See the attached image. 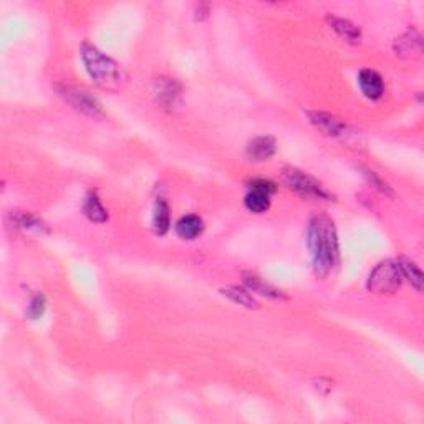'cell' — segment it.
I'll list each match as a JSON object with an SVG mask.
<instances>
[{
  "label": "cell",
  "instance_id": "obj_10",
  "mask_svg": "<svg viewBox=\"0 0 424 424\" xmlns=\"http://www.w3.org/2000/svg\"><path fill=\"white\" fill-rule=\"evenodd\" d=\"M242 280H244L245 287L255 294L262 295V297L272 298V300H287V295L282 290H278L277 287H273L268 282H265L262 277L255 275V273L244 272L242 273Z\"/></svg>",
  "mask_w": 424,
  "mask_h": 424
},
{
  "label": "cell",
  "instance_id": "obj_4",
  "mask_svg": "<svg viewBox=\"0 0 424 424\" xmlns=\"http://www.w3.org/2000/svg\"><path fill=\"white\" fill-rule=\"evenodd\" d=\"M403 284L400 267L393 260H383L373 268L366 282V289L373 294H395Z\"/></svg>",
  "mask_w": 424,
  "mask_h": 424
},
{
  "label": "cell",
  "instance_id": "obj_1",
  "mask_svg": "<svg viewBox=\"0 0 424 424\" xmlns=\"http://www.w3.org/2000/svg\"><path fill=\"white\" fill-rule=\"evenodd\" d=\"M307 237L313 272L318 278L328 277L330 272L337 267L340 257L337 229L333 220L325 214L312 218Z\"/></svg>",
  "mask_w": 424,
  "mask_h": 424
},
{
  "label": "cell",
  "instance_id": "obj_13",
  "mask_svg": "<svg viewBox=\"0 0 424 424\" xmlns=\"http://www.w3.org/2000/svg\"><path fill=\"white\" fill-rule=\"evenodd\" d=\"M326 22H328L331 29L338 33V37H342L344 42L350 43H358L361 40V30L353 24V22L342 19V17L337 15H328L326 17Z\"/></svg>",
  "mask_w": 424,
  "mask_h": 424
},
{
  "label": "cell",
  "instance_id": "obj_8",
  "mask_svg": "<svg viewBox=\"0 0 424 424\" xmlns=\"http://www.w3.org/2000/svg\"><path fill=\"white\" fill-rule=\"evenodd\" d=\"M277 151V141L273 136H257L247 143L245 153L252 161H268Z\"/></svg>",
  "mask_w": 424,
  "mask_h": 424
},
{
  "label": "cell",
  "instance_id": "obj_11",
  "mask_svg": "<svg viewBox=\"0 0 424 424\" xmlns=\"http://www.w3.org/2000/svg\"><path fill=\"white\" fill-rule=\"evenodd\" d=\"M395 52L397 56L403 59H411V56H419L423 52V38L416 30H409L403 37H400L395 42Z\"/></svg>",
  "mask_w": 424,
  "mask_h": 424
},
{
  "label": "cell",
  "instance_id": "obj_14",
  "mask_svg": "<svg viewBox=\"0 0 424 424\" xmlns=\"http://www.w3.org/2000/svg\"><path fill=\"white\" fill-rule=\"evenodd\" d=\"M83 214L86 215L88 220L95 224H103L108 220V211L105 209L103 204H101L100 197L96 196V192L90 191L88 196L85 197V202H83Z\"/></svg>",
  "mask_w": 424,
  "mask_h": 424
},
{
  "label": "cell",
  "instance_id": "obj_22",
  "mask_svg": "<svg viewBox=\"0 0 424 424\" xmlns=\"http://www.w3.org/2000/svg\"><path fill=\"white\" fill-rule=\"evenodd\" d=\"M249 189H252V191H262L268 194V196H272L277 191V184L267 179H252L249 183Z\"/></svg>",
  "mask_w": 424,
  "mask_h": 424
},
{
  "label": "cell",
  "instance_id": "obj_19",
  "mask_svg": "<svg viewBox=\"0 0 424 424\" xmlns=\"http://www.w3.org/2000/svg\"><path fill=\"white\" fill-rule=\"evenodd\" d=\"M244 204L249 212H254V214H264V212L271 209V196L262 191H252L250 189L249 194H247L244 199Z\"/></svg>",
  "mask_w": 424,
  "mask_h": 424
},
{
  "label": "cell",
  "instance_id": "obj_12",
  "mask_svg": "<svg viewBox=\"0 0 424 424\" xmlns=\"http://www.w3.org/2000/svg\"><path fill=\"white\" fill-rule=\"evenodd\" d=\"M176 234L184 241H194L204 232V220L199 218L197 214L183 215L174 225Z\"/></svg>",
  "mask_w": 424,
  "mask_h": 424
},
{
  "label": "cell",
  "instance_id": "obj_3",
  "mask_svg": "<svg viewBox=\"0 0 424 424\" xmlns=\"http://www.w3.org/2000/svg\"><path fill=\"white\" fill-rule=\"evenodd\" d=\"M282 179L285 186L292 191L300 194L302 197L308 199H324L331 201V194L321 186L315 178H312L307 172L297 169V167H285L282 172Z\"/></svg>",
  "mask_w": 424,
  "mask_h": 424
},
{
  "label": "cell",
  "instance_id": "obj_16",
  "mask_svg": "<svg viewBox=\"0 0 424 424\" xmlns=\"http://www.w3.org/2000/svg\"><path fill=\"white\" fill-rule=\"evenodd\" d=\"M220 294H222L224 297H227L229 300H232L234 303L242 305V307L245 308H259L257 300L252 297L249 290L242 289V287H236V285L224 287V289H220Z\"/></svg>",
  "mask_w": 424,
  "mask_h": 424
},
{
  "label": "cell",
  "instance_id": "obj_21",
  "mask_svg": "<svg viewBox=\"0 0 424 424\" xmlns=\"http://www.w3.org/2000/svg\"><path fill=\"white\" fill-rule=\"evenodd\" d=\"M363 174H365V178L370 181L371 186H374V188H377L378 191H381L384 194H388V196H391L393 191H391L390 184H388L386 181H383L381 178H379L377 172L370 171V169H363Z\"/></svg>",
  "mask_w": 424,
  "mask_h": 424
},
{
  "label": "cell",
  "instance_id": "obj_20",
  "mask_svg": "<svg viewBox=\"0 0 424 424\" xmlns=\"http://www.w3.org/2000/svg\"><path fill=\"white\" fill-rule=\"evenodd\" d=\"M45 308H47L45 295L35 294L32 300H30L29 307H26V317H29L30 320H38V318L45 313Z\"/></svg>",
  "mask_w": 424,
  "mask_h": 424
},
{
  "label": "cell",
  "instance_id": "obj_7",
  "mask_svg": "<svg viewBox=\"0 0 424 424\" xmlns=\"http://www.w3.org/2000/svg\"><path fill=\"white\" fill-rule=\"evenodd\" d=\"M154 98L161 108L174 109L181 105V85L174 78L159 77L154 82Z\"/></svg>",
  "mask_w": 424,
  "mask_h": 424
},
{
  "label": "cell",
  "instance_id": "obj_5",
  "mask_svg": "<svg viewBox=\"0 0 424 424\" xmlns=\"http://www.w3.org/2000/svg\"><path fill=\"white\" fill-rule=\"evenodd\" d=\"M56 91H59V95L66 101V103L72 105L77 112L86 114V116L98 118L103 114L100 101L85 90H80V88L70 85H59L56 86Z\"/></svg>",
  "mask_w": 424,
  "mask_h": 424
},
{
  "label": "cell",
  "instance_id": "obj_6",
  "mask_svg": "<svg viewBox=\"0 0 424 424\" xmlns=\"http://www.w3.org/2000/svg\"><path fill=\"white\" fill-rule=\"evenodd\" d=\"M307 114L313 125H315L318 130L326 136H331V138H338L343 141H350V138L356 136L355 131H353L343 119L333 116V114L325 112H308Z\"/></svg>",
  "mask_w": 424,
  "mask_h": 424
},
{
  "label": "cell",
  "instance_id": "obj_17",
  "mask_svg": "<svg viewBox=\"0 0 424 424\" xmlns=\"http://www.w3.org/2000/svg\"><path fill=\"white\" fill-rule=\"evenodd\" d=\"M396 264H397V267H400L403 278H406V280H408L409 284L413 285L418 292H421L424 278H423V272L419 271L418 265L414 262H411V260L406 257H400Z\"/></svg>",
  "mask_w": 424,
  "mask_h": 424
},
{
  "label": "cell",
  "instance_id": "obj_9",
  "mask_svg": "<svg viewBox=\"0 0 424 424\" xmlns=\"http://www.w3.org/2000/svg\"><path fill=\"white\" fill-rule=\"evenodd\" d=\"M358 85H360V90L363 91V95L368 100L377 101L384 95L383 78L374 70H361L360 75H358Z\"/></svg>",
  "mask_w": 424,
  "mask_h": 424
},
{
  "label": "cell",
  "instance_id": "obj_2",
  "mask_svg": "<svg viewBox=\"0 0 424 424\" xmlns=\"http://www.w3.org/2000/svg\"><path fill=\"white\" fill-rule=\"evenodd\" d=\"M82 59L96 86L109 93H119L126 85V73L113 59L105 55L95 45L85 42L82 45Z\"/></svg>",
  "mask_w": 424,
  "mask_h": 424
},
{
  "label": "cell",
  "instance_id": "obj_15",
  "mask_svg": "<svg viewBox=\"0 0 424 424\" xmlns=\"http://www.w3.org/2000/svg\"><path fill=\"white\" fill-rule=\"evenodd\" d=\"M171 225V215H169V206L165 199H158L156 206H154L153 214V229L158 236H165L169 231Z\"/></svg>",
  "mask_w": 424,
  "mask_h": 424
},
{
  "label": "cell",
  "instance_id": "obj_18",
  "mask_svg": "<svg viewBox=\"0 0 424 424\" xmlns=\"http://www.w3.org/2000/svg\"><path fill=\"white\" fill-rule=\"evenodd\" d=\"M12 222L15 224V227L24 229V231H35V232H42L47 231V225L40 220L37 215L30 214V212L25 211H17L12 214Z\"/></svg>",
  "mask_w": 424,
  "mask_h": 424
}]
</instances>
